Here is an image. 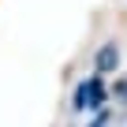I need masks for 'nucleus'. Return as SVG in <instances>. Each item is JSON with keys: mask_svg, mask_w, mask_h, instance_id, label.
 I'll use <instances>...</instances> for the list:
<instances>
[{"mask_svg": "<svg viewBox=\"0 0 127 127\" xmlns=\"http://www.w3.org/2000/svg\"><path fill=\"white\" fill-rule=\"evenodd\" d=\"M105 105V82L94 75V79H86L79 90H75V112H86V108H101Z\"/></svg>", "mask_w": 127, "mask_h": 127, "instance_id": "f257e3e1", "label": "nucleus"}, {"mask_svg": "<svg viewBox=\"0 0 127 127\" xmlns=\"http://www.w3.org/2000/svg\"><path fill=\"white\" fill-rule=\"evenodd\" d=\"M116 64H120V49H116V45H105V49L97 52V75H105V71H112Z\"/></svg>", "mask_w": 127, "mask_h": 127, "instance_id": "f03ea898", "label": "nucleus"}, {"mask_svg": "<svg viewBox=\"0 0 127 127\" xmlns=\"http://www.w3.org/2000/svg\"><path fill=\"white\" fill-rule=\"evenodd\" d=\"M105 120H108V112H97V120H94L90 127H105Z\"/></svg>", "mask_w": 127, "mask_h": 127, "instance_id": "7ed1b4c3", "label": "nucleus"}, {"mask_svg": "<svg viewBox=\"0 0 127 127\" xmlns=\"http://www.w3.org/2000/svg\"><path fill=\"white\" fill-rule=\"evenodd\" d=\"M116 94H120V97L127 101V82H120V86H116Z\"/></svg>", "mask_w": 127, "mask_h": 127, "instance_id": "20e7f679", "label": "nucleus"}]
</instances>
